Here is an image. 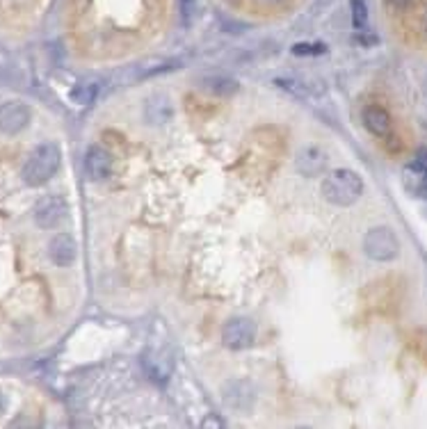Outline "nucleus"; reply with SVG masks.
I'll use <instances>...</instances> for the list:
<instances>
[{"mask_svg": "<svg viewBox=\"0 0 427 429\" xmlns=\"http://www.w3.org/2000/svg\"><path fill=\"white\" fill-rule=\"evenodd\" d=\"M363 194V181L352 169H334L322 181V197L334 206H352Z\"/></svg>", "mask_w": 427, "mask_h": 429, "instance_id": "1", "label": "nucleus"}, {"mask_svg": "<svg viewBox=\"0 0 427 429\" xmlns=\"http://www.w3.org/2000/svg\"><path fill=\"white\" fill-rule=\"evenodd\" d=\"M59 162H62V153H59V147L48 142V144L37 147L33 153L28 156L25 165H23V183L30 188H39L48 183L55 176V171L59 169Z\"/></svg>", "mask_w": 427, "mask_h": 429, "instance_id": "2", "label": "nucleus"}, {"mask_svg": "<svg viewBox=\"0 0 427 429\" xmlns=\"http://www.w3.org/2000/svg\"><path fill=\"white\" fill-rule=\"evenodd\" d=\"M363 251H365V256L372 258V261L389 263L393 258H398V253H400L398 236H395L389 227L370 229L363 238Z\"/></svg>", "mask_w": 427, "mask_h": 429, "instance_id": "3", "label": "nucleus"}, {"mask_svg": "<svg viewBox=\"0 0 427 429\" xmlns=\"http://www.w3.org/2000/svg\"><path fill=\"white\" fill-rule=\"evenodd\" d=\"M67 214H69V203L64 197H57V194L44 197L35 206V222L37 227L42 229H57L59 224L67 219Z\"/></svg>", "mask_w": 427, "mask_h": 429, "instance_id": "4", "label": "nucleus"}, {"mask_svg": "<svg viewBox=\"0 0 427 429\" xmlns=\"http://www.w3.org/2000/svg\"><path fill=\"white\" fill-rule=\"evenodd\" d=\"M222 341L229 347V350H247L251 347V343L256 341V324L249 318H236L224 324L222 329Z\"/></svg>", "mask_w": 427, "mask_h": 429, "instance_id": "5", "label": "nucleus"}, {"mask_svg": "<svg viewBox=\"0 0 427 429\" xmlns=\"http://www.w3.org/2000/svg\"><path fill=\"white\" fill-rule=\"evenodd\" d=\"M33 112L21 101H9V103L0 105V132L5 135H18L21 130L28 128Z\"/></svg>", "mask_w": 427, "mask_h": 429, "instance_id": "6", "label": "nucleus"}, {"mask_svg": "<svg viewBox=\"0 0 427 429\" xmlns=\"http://www.w3.org/2000/svg\"><path fill=\"white\" fill-rule=\"evenodd\" d=\"M402 183H404V190L414 194V197L427 199V153L425 151H421L419 158L402 169Z\"/></svg>", "mask_w": 427, "mask_h": 429, "instance_id": "7", "label": "nucleus"}, {"mask_svg": "<svg viewBox=\"0 0 427 429\" xmlns=\"http://www.w3.org/2000/svg\"><path fill=\"white\" fill-rule=\"evenodd\" d=\"M142 365H144V372L151 382L156 384H167L171 372H174V361L167 352H147L144 359H142Z\"/></svg>", "mask_w": 427, "mask_h": 429, "instance_id": "8", "label": "nucleus"}, {"mask_svg": "<svg viewBox=\"0 0 427 429\" xmlns=\"http://www.w3.org/2000/svg\"><path fill=\"white\" fill-rule=\"evenodd\" d=\"M85 173L89 181H103L113 173V156L103 147H89L85 156Z\"/></svg>", "mask_w": 427, "mask_h": 429, "instance_id": "9", "label": "nucleus"}, {"mask_svg": "<svg viewBox=\"0 0 427 429\" xmlns=\"http://www.w3.org/2000/svg\"><path fill=\"white\" fill-rule=\"evenodd\" d=\"M295 165L304 176H318L327 167V153L318 147H304L295 158Z\"/></svg>", "mask_w": 427, "mask_h": 429, "instance_id": "10", "label": "nucleus"}, {"mask_svg": "<svg viewBox=\"0 0 427 429\" xmlns=\"http://www.w3.org/2000/svg\"><path fill=\"white\" fill-rule=\"evenodd\" d=\"M76 240L69 236V233H57V236L50 240L48 244V256L59 268H67V265L74 263L76 258Z\"/></svg>", "mask_w": 427, "mask_h": 429, "instance_id": "11", "label": "nucleus"}, {"mask_svg": "<svg viewBox=\"0 0 427 429\" xmlns=\"http://www.w3.org/2000/svg\"><path fill=\"white\" fill-rule=\"evenodd\" d=\"M363 126L375 137H386L391 132V115L382 105H368L363 108Z\"/></svg>", "mask_w": 427, "mask_h": 429, "instance_id": "12", "label": "nucleus"}, {"mask_svg": "<svg viewBox=\"0 0 427 429\" xmlns=\"http://www.w3.org/2000/svg\"><path fill=\"white\" fill-rule=\"evenodd\" d=\"M199 89L210 96H231L238 91V80H233L224 74H210L199 78Z\"/></svg>", "mask_w": 427, "mask_h": 429, "instance_id": "13", "label": "nucleus"}, {"mask_svg": "<svg viewBox=\"0 0 427 429\" xmlns=\"http://www.w3.org/2000/svg\"><path fill=\"white\" fill-rule=\"evenodd\" d=\"M171 115H174V108H171V103H169L165 96L149 98V103H147V119L151 121V124H165V121L171 119Z\"/></svg>", "mask_w": 427, "mask_h": 429, "instance_id": "14", "label": "nucleus"}, {"mask_svg": "<svg viewBox=\"0 0 427 429\" xmlns=\"http://www.w3.org/2000/svg\"><path fill=\"white\" fill-rule=\"evenodd\" d=\"M96 94H98V85L80 83V85H76L74 89H71V101L78 103V105H89V103H94Z\"/></svg>", "mask_w": 427, "mask_h": 429, "instance_id": "15", "label": "nucleus"}, {"mask_svg": "<svg viewBox=\"0 0 427 429\" xmlns=\"http://www.w3.org/2000/svg\"><path fill=\"white\" fill-rule=\"evenodd\" d=\"M281 89H288L290 94H295V96H313V94H320V91H313L311 89V85L309 83H304V80H297V78H279V80H274Z\"/></svg>", "mask_w": 427, "mask_h": 429, "instance_id": "16", "label": "nucleus"}, {"mask_svg": "<svg viewBox=\"0 0 427 429\" xmlns=\"http://www.w3.org/2000/svg\"><path fill=\"white\" fill-rule=\"evenodd\" d=\"M368 23V7H365L363 0H352V25L361 30Z\"/></svg>", "mask_w": 427, "mask_h": 429, "instance_id": "17", "label": "nucleus"}, {"mask_svg": "<svg viewBox=\"0 0 427 429\" xmlns=\"http://www.w3.org/2000/svg\"><path fill=\"white\" fill-rule=\"evenodd\" d=\"M292 53L295 55H324L327 53V46L324 44H295Z\"/></svg>", "mask_w": 427, "mask_h": 429, "instance_id": "18", "label": "nucleus"}, {"mask_svg": "<svg viewBox=\"0 0 427 429\" xmlns=\"http://www.w3.org/2000/svg\"><path fill=\"white\" fill-rule=\"evenodd\" d=\"M181 3V12H183V18L190 21V16L195 14V0H178Z\"/></svg>", "mask_w": 427, "mask_h": 429, "instance_id": "19", "label": "nucleus"}, {"mask_svg": "<svg viewBox=\"0 0 427 429\" xmlns=\"http://www.w3.org/2000/svg\"><path fill=\"white\" fill-rule=\"evenodd\" d=\"M386 5L395 9V12H404V9L411 7V0H386Z\"/></svg>", "mask_w": 427, "mask_h": 429, "instance_id": "20", "label": "nucleus"}, {"mask_svg": "<svg viewBox=\"0 0 427 429\" xmlns=\"http://www.w3.org/2000/svg\"><path fill=\"white\" fill-rule=\"evenodd\" d=\"M203 427H222V423L215 418H208V421H203Z\"/></svg>", "mask_w": 427, "mask_h": 429, "instance_id": "21", "label": "nucleus"}, {"mask_svg": "<svg viewBox=\"0 0 427 429\" xmlns=\"http://www.w3.org/2000/svg\"><path fill=\"white\" fill-rule=\"evenodd\" d=\"M423 30L427 33V3H425V12H423Z\"/></svg>", "mask_w": 427, "mask_h": 429, "instance_id": "22", "label": "nucleus"}, {"mask_svg": "<svg viewBox=\"0 0 427 429\" xmlns=\"http://www.w3.org/2000/svg\"><path fill=\"white\" fill-rule=\"evenodd\" d=\"M268 3H283V0H268Z\"/></svg>", "mask_w": 427, "mask_h": 429, "instance_id": "23", "label": "nucleus"}, {"mask_svg": "<svg viewBox=\"0 0 427 429\" xmlns=\"http://www.w3.org/2000/svg\"><path fill=\"white\" fill-rule=\"evenodd\" d=\"M231 3H236V0H231Z\"/></svg>", "mask_w": 427, "mask_h": 429, "instance_id": "24", "label": "nucleus"}]
</instances>
